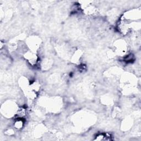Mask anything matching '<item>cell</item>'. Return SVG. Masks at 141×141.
Instances as JSON below:
<instances>
[{"instance_id":"cell-1","label":"cell","mask_w":141,"mask_h":141,"mask_svg":"<svg viewBox=\"0 0 141 141\" xmlns=\"http://www.w3.org/2000/svg\"><path fill=\"white\" fill-rule=\"evenodd\" d=\"M21 118H18L17 120L15 121L14 123V127L17 129H21L23 126L24 122L22 120H21Z\"/></svg>"}]
</instances>
